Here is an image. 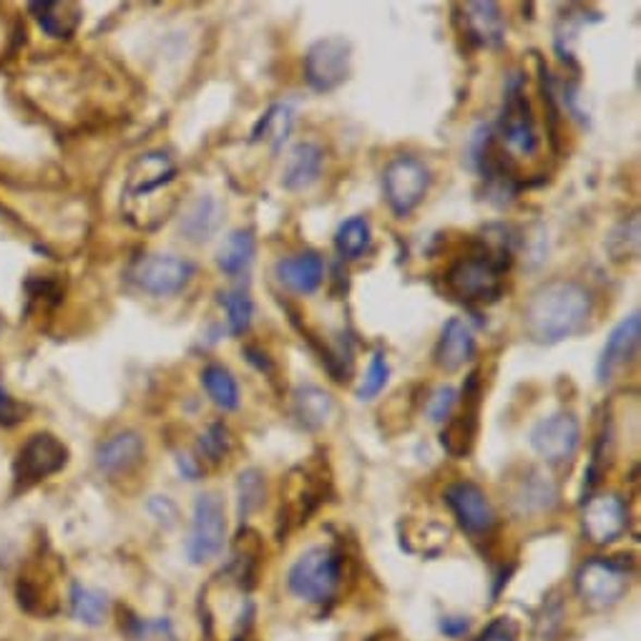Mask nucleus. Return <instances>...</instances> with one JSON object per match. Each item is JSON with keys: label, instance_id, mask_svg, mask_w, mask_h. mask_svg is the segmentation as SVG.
Here are the masks:
<instances>
[{"label": "nucleus", "instance_id": "f257e3e1", "mask_svg": "<svg viewBox=\"0 0 641 641\" xmlns=\"http://www.w3.org/2000/svg\"><path fill=\"white\" fill-rule=\"evenodd\" d=\"M594 315V294L577 279H551L525 302L523 327L533 342L558 344L579 335Z\"/></svg>", "mask_w": 641, "mask_h": 641}, {"label": "nucleus", "instance_id": "f03ea898", "mask_svg": "<svg viewBox=\"0 0 641 641\" xmlns=\"http://www.w3.org/2000/svg\"><path fill=\"white\" fill-rule=\"evenodd\" d=\"M177 186L179 167L167 152L154 149L136 156L123 182V214L138 229H156L177 209Z\"/></svg>", "mask_w": 641, "mask_h": 641}, {"label": "nucleus", "instance_id": "7ed1b4c3", "mask_svg": "<svg viewBox=\"0 0 641 641\" xmlns=\"http://www.w3.org/2000/svg\"><path fill=\"white\" fill-rule=\"evenodd\" d=\"M513 265V250L506 240L491 244L479 240L473 250L446 269V292L463 305H491L504 294L506 275Z\"/></svg>", "mask_w": 641, "mask_h": 641}, {"label": "nucleus", "instance_id": "20e7f679", "mask_svg": "<svg viewBox=\"0 0 641 641\" xmlns=\"http://www.w3.org/2000/svg\"><path fill=\"white\" fill-rule=\"evenodd\" d=\"M342 581V556L330 546H315L302 554L287 573V589L302 602L325 604Z\"/></svg>", "mask_w": 641, "mask_h": 641}, {"label": "nucleus", "instance_id": "39448f33", "mask_svg": "<svg viewBox=\"0 0 641 641\" xmlns=\"http://www.w3.org/2000/svg\"><path fill=\"white\" fill-rule=\"evenodd\" d=\"M496 131L498 144L504 146L508 154L519 156H533L539 152V131L536 119H533V109L529 96L523 92V76L513 73L506 84L504 96V109H500V119ZM516 159V156H513Z\"/></svg>", "mask_w": 641, "mask_h": 641}, {"label": "nucleus", "instance_id": "423d86ee", "mask_svg": "<svg viewBox=\"0 0 641 641\" xmlns=\"http://www.w3.org/2000/svg\"><path fill=\"white\" fill-rule=\"evenodd\" d=\"M433 174L425 167V161L418 156L400 154L383 171V194L390 211L398 219H406L421 207L423 199L431 192Z\"/></svg>", "mask_w": 641, "mask_h": 641}, {"label": "nucleus", "instance_id": "0eeeda50", "mask_svg": "<svg viewBox=\"0 0 641 641\" xmlns=\"http://www.w3.org/2000/svg\"><path fill=\"white\" fill-rule=\"evenodd\" d=\"M227 546V511L217 493H202L194 500L192 531L186 539V558L192 564H207L221 556Z\"/></svg>", "mask_w": 641, "mask_h": 641}, {"label": "nucleus", "instance_id": "6e6552de", "mask_svg": "<svg viewBox=\"0 0 641 641\" xmlns=\"http://www.w3.org/2000/svg\"><path fill=\"white\" fill-rule=\"evenodd\" d=\"M352 71V46L342 36L319 38L310 46L305 56V81L312 92H337Z\"/></svg>", "mask_w": 641, "mask_h": 641}, {"label": "nucleus", "instance_id": "1a4fd4ad", "mask_svg": "<svg viewBox=\"0 0 641 641\" xmlns=\"http://www.w3.org/2000/svg\"><path fill=\"white\" fill-rule=\"evenodd\" d=\"M573 583L583 604L591 609H609L629 591V571L612 558H589L581 564Z\"/></svg>", "mask_w": 641, "mask_h": 641}, {"label": "nucleus", "instance_id": "9d476101", "mask_svg": "<svg viewBox=\"0 0 641 641\" xmlns=\"http://www.w3.org/2000/svg\"><path fill=\"white\" fill-rule=\"evenodd\" d=\"M194 275V262L177 257V254H144V257L136 259L134 267H131V279H134V285L146 294H154V298H171V294H179L189 282H192Z\"/></svg>", "mask_w": 641, "mask_h": 641}, {"label": "nucleus", "instance_id": "9b49d317", "mask_svg": "<svg viewBox=\"0 0 641 641\" xmlns=\"http://www.w3.org/2000/svg\"><path fill=\"white\" fill-rule=\"evenodd\" d=\"M481 402H483V383H481V370H473L465 377L463 385V398H458L460 410L448 418L446 427H443L440 443L453 458L471 456L479 438V418H481Z\"/></svg>", "mask_w": 641, "mask_h": 641}, {"label": "nucleus", "instance_id": "f8f14e48", "mask_svg": "<svg viewBox=\"0 0 641 641\" xmlns=\"http://www.w3.org/2000/svg\"><path fill=\"white\" fill-rule=\"evenodd\" d=\"M531 448L551 465L569 463L581 446V423L573 413H554L539 421L529 433Z\"/></svg>", "mask_w": 641, "mask_h": 641}, {"label": "nucleus", "instance_id": "ddd939ff", "mask_svg": "<svg viewBox=\"0 0 641 641\" xmlns=\"http://www.w3.org/2000/svg\"><path fill=\"white\" fill-rule=\"evenodd\" d=\"M69 463V448L51 433H36L23 443L15 458V481L28 488L51 479Z\"/></svg>", "mask_w": 641, "mask_h": 641}, {"label": "nucleus", "instance_id": "4468645a", "mask_svg": "<svg viewBox=\"0 0 641 641\" xmlns=\"http://www.w3.org/2000/svg\"><path fill=\"white\" fill-rule=\"evenodd\" d=\"M581 529L591 544L606 546L621 539V533L629 529V508L621 496L616 493H602V496L589 498L583 504Z\"/></svg>", "mask_w": 641, "mask_h": 641}, {"label": "nucleus", "instance_id": "2eb2a0df", "mask_svg": "<svg viewBox=\"0 0 641 641\" xmlns=\"http://www.w3.org/2000/svg\"><path fill=\"white\" fill-rule=\"evenodd\" d=\"M446 504L468 536H488L496 529V511L483 488L471 481H458L446 488Z\"/></svg>", "mask_w": 641, "mask_h": 641}, {"label": "nucleus", "instance_id": "dca6fc26", "mask_svg": "<svg viewBox=\"0 0 641 641\" xmlns=\"http://www.w3.org/2000/svg\"><path fill=\"white\" fill-rule=\"evenodd\" d=\"M639 340H641V317L639 312H631V315L624 317L621 323L609 332V337H606L602 355H598V363H596L598 385H609L616 377V373L627 367L631 360L637 358Z\"/></svg>", "mask_w": 641, "mask_h": 641}, {"label": "nucleus", "instance_id": "f3484780", "mask_svg": "<svg viewBox=\"0 0 641 641\" xmlns=\"http://www.w3.org/2000/svg\"><path fill=\"white\" fill-rule=\"evenodd\" d=\"M144 456L146 443L142 435L136 431H121L96 448V468L109 479H119L142 465Z\"/></svg>", "mask_w": 641, "mask_h": 641}, {"label": "nucleus", "instance_id": "a211bd4d", "mask_svg": "<svg viewBox=\"0 0 641 641\" xmlns=\"http://www.w3.org/2000/svg\"><path fill=\"white\" fill-rule=\"evenodd\" d=\"M475 355V337L460 317H450L443 325L438 344L433 350V363L443 373H458Z\"/></svg>", "mask_w": 641, "mask_h": 641}, {"label": "nucleus", "instance_id": "6ab92c4d", "mask_svg": "<svg viewBox=\"0 0 641 641\" xmlns=\"http://www.w3.org/2000/svg\"><path fill=\"white\" fill-rule=\"evenodd\" d=\"M277 282L294 294H312L325 279V262L317 252H300L275 265Z\"/></svg>", "mask_w": 641, "mask_h": 641}, {"label": "nucleus", "instance_id": "aec40b11", "mask_svg": "<svg viewBox=\"0 0 641 641\" xmlns=\"http://www.w3.org/2000/svg\"><path fill=\"white\" fill-rule=\"evenodd\" d=\"M323 146L315 142H300L298 146H292V152L285 161L282 186L287 192H305L312 184H317L319 174H323Z\"/></svg>", "mask_w": 641, "mask_h": 641}, {"label": "nucleus", "instance_id": "412c9836", "mask_svg": "<svg viewBox=\"0 0 641 641\" xmlns=\"http://www.w3.org/2000/svg\"><path fill=\"white\" fill-rule=\"evenodd\" d=\"M463 13L468 40L486 48H498L504 44L506 21L496 3H465Z\"/></svg>", "mask_w": 641, "mask_h": 641}, {"label": "nucleus", "instance_id": "4be33fe9", "mask_svg": "<svg viewBox=\"0 0 641 641\" xmlns=\"http://www.w3.org/2000/svg\"><path fill=\"white\" fill-rule=\"evenodd\" d=\"M221 219H225V207L214 199V196H199L192 207L186 209V214L182 217V234L186 237L189 242L194 244H202L207 242L217 232Z\"/></svg>", "mask_w": 641, "mask_h": 641}, {"label": "nucleus", "instance_id": "5701e85b", "mask_svg": "<svg viewBox=\"0 0 641 641\" xmlns=\"http://www.w3.org/2000/svg\"><path fill=\"white\" fill-rule=\"evenodd\" d=\"M558 500L556 483L541 471H531L519 481L513 491V506L521 513H544L551 511Z\"/></svg>", "mask_w": 641, "mask_h": 641}, {"label": "nucleus", "instance_id": "b1692460", "mask_svg": "<svg viewBox=\"0 0 641 641\" xmlns=\"http://www.w3.org/2000/svg\"><path fill=\"white\" fill-rule=\"evenodd\" d=\"M335 400L327 390L317 388V385H302L294 390L292 396V413L298 418L300 425H305L307 431H317L332 418Z\"/></svg>", "mask_w": 641, "mask_h": 641}, {"label": "nucleus", "instance_id": "393cba45", "mask_svg": "<svg viewBox=\"0 0 641 641\" xmlns=\"http://www.w3.org/2000/svg\"><path fill=\"white\" fill-rule=\"evenodd\" d=\"M254 254H257V242L250 229H234L227 234V240L221 242L217 252V267L221 275L227 277H240L252 267Z\"/></svg>", "mask_w": 641, "mask_h": 641}, {"label": "nucleus", "instance_id": "a878e982", "mask_svg": "<svg viewBox=\"0 0 641 641\" xmlns=\"http://www.w3.org/2000/svg\"><path fill=\"white\" fill-rule=\"evenodd\" d=\"M31 11L36 15L38 26L51 38H71L81 23V11L76 3L46 0V3H31Z\"/></svg>", "mask_w": 641, "mask_h": 641}, {"label": "nucleus", "instance_id": "bb28decb", "mask_svg": "<svg viewBox=\"0 0 641 641\" xmlns=\"http://www.w3.org/2000/svg\"><path fill=\"white\" fill-rule=\"evenodd\" d=\"M202 385L207 390L209 400L225 413H234L240 408V385H237L234 375L229 373L225 365L211 363L202 370Z\"/></svg>", "mask_w": 641, "mask_h": 641}, {"label": "nucleus", "instance_id": "cd10ccee", "mask_svg": "<svg viewBox=\"0 0 641 641\" xmlns=\"http://www.w3.org/2000/svg\"><path fill=\"white\" fill-rule=\"evenodd\" d=\"M373 242V229L365 217H350L344 219L335 232V250L342 259H360L370 250Z\"/></svg>", "mask_w": 641, "mask_h": 641}, {"label": "nucleus", "instance_id": "c85d7f7f", "mask_svg": "<svg viewBox=\"0 0 641 641\" xmlns=\"http://www.w3.org/2000/svg\"><path fill=\"white\" fill-rule=\"evenodd\" d=\"M111 602L104 591L98 589H88L76 583L71 591V614L73 619L86 624V627H98V624L106 621L109 616Z\"/></svg>", "mask_w": 641, "mask_h": 641}, {"label": "nucleus", "instance_id": "c756f323", "mask_svg": "<svg viewBox=\"0 0 641 641\" xmlns=\"http://www.w3.org/2000/svg\"><path fill=\"white\" fill-rule=\"evenodd\" d=\"M292 123H294V113H292L290 106L277 104L265 113V117L259 119L257 126H254L252 142H269L273 152L277 154L285 146L287 136H290Z\"/></svg>", "mask_w": 641, "mask_h": 641}, {"label": "nucleus", "instance_id": "7c9ffc66", "mask_svg": "<svg viewBox=\"0 0 641 641\" xmlns=\"http://www.w3.org/2000/svg\"><path fill=\"white\" fill-rule=\"evenodd\" d=\"M234 438L229 433V427L225 423H211L207 431L202 433L199 443H196V460L199 463H209V465H219L225 463L227 456L232 453Z\"/></svg>", "mask_w": 641, "mask_h": 641}, {"label": "nucleus", "instance_id": "2f4dec72", "mask_svg": "<svg viewBox=\"0 0 641 641\" xmlns=\"http://www.w3.org/2000/svg\"><path fill=\"white\" fill-rule=\"evenodd\" d=\"M267 496V481L265 473L257 471V468H246V471L240 473V481H237V498H240V519H250V516L262 508Z\"/></svg>", "mask_w": 641, "mask_h": 641}, {"label": "nucleus", "instance_id": "473e14b6", "mask_svg": "<svg viewBox=\"0 0 641 641\" xmlns=\"http://www.w3.org/2000/svg\"><path fill=\"white\" fill-rule=\"evenodd\" d=\"M221 307L227 312V325L229 332L234 337H242L252 325V315H254V305L252 298L246 290H229L221 294Z\"/></svg>", "mask_w": 641, "mask_h": 641}, {"label": "nucleus", "instance_id": "72a5a7b5", "mask_svg": "<svg viewBox=\"0 0 641 641\" xmlns=\"http://www.w3.org/2000/svg\"><path fill=\"white\" fill-rule=\"evenodd\" d=\"M614 262H629L639 257V214H631L614 229L609 242H606Z\"/></svg>", "mask_w": 641, "mask_h": 641}, {"label": "nucleus", "instance_id": "f704fd0d", "mask_svg": "<svg viewBox=\"0 0 641 641\" xmlns=\"http://www.w3.org/2000/svg\"><path fill=\"white\" fill-rule=\"evenodd\" d=\"M388 380H390V365H388V360H385V352L377 350L375 355L370 358L365 377H363V383H360V388H358V398L360 400L377 398L385 390V385H388Z\"/></svg>", "mask_w": 641, "mask_h": 641}, {"label": "nucleus", "instance_id": "c9c22d12", "mask_svg": "<svg viewBox=\"0 0 641 641\" xmlns=\"http://www.w3.org/2000/svg\"><path fill=\"white\" fill-rule=\"evenodd\" d=\"M126 637L131 641H177L174 627L169 619H129L126 621Z\"/></svg>", "mask_w": 641, "mask_h": 641}, {"label": "nucleus", "instance_id": "e433bc0d", "mask_svg": "<svg viewBox=\"0 0 641 641\" xmlns=\"http://www.w3.org/2000/svg\"><path fill=\"white\" fill-rule=\"evenodd\" d=\"M458 406V392L450 388V385H443L427 398V418L433 423H448V418L456 413Z\"/></svg>", "mask_w": 641, "mask_h": 641}, {"label": "nucleus", "instance_id": "4c0bfd02", "mask_svg": "<svg viewBox=\"0 0 641 641\" xmlns=\"http://www.w3.org/2000/svg\"><path fill=\"white\" fill-rule=\"evenodd\" d=\"M26 415V408L15 400L11 392H8L3 385H0V425L3 427H13L23 421Z\"/></svg>", "mask_w": 641, "mask_h": 641}, {"label": "nucleus", "instance_id": "58836bf2", "mask_svg": "<svg viewBox=\"0 0 641 641\" xmlns=\"http://www.w3.org/2000/svg\"><path fill=\"white\" fill-rule=\"evenodd\" d=\"M244 355H246V360H250V363L259 370L262 375H267L269 380H277V365H275V360L269 358V352H265L262 348H257V344H246L244 348Z\"/></svg>", "mask_w": 641, "mask_h": 641}, {"label": "nucleus", "instance_id": "ea45409f", "mask_svg": "<svg viewBox=\"0 0 641 641\" xmlns=\"http://www.w3.org/2000/svg\"><path fill=\"white\" fill-rule=\"evenodd\" d=\"M65 641H73V639H65Z\"/></svg>", "mask_w": 641, "mask_h": 641}]
</instances>
